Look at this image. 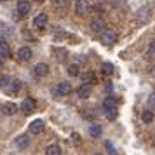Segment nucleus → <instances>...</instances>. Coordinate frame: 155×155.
<instances>
[{
    "label": "nucleus",
    "mask_w": 155,
    "mask_h": 155,
    "mask_svg": "<svg viewBox=\"0 0 155 155\" xmlns=\"http://www.w3.org/2000/svg\"><path fill=\"white\" fill-rule=\"evenodd\" d=\"M99 40H101V44H103V45H106V47H112L113 44L117 42V33H115L113 30L106 28L105 31H101V33H99Z\"/></svg>",
    "instance_id": "f257e3e1"
},
{
    "label": "nucleus",
    "mask_w": 155,
    "mask_h": 155,
    "mask_svg": "<svg viewBox=\"0 0 155 155\" xmlns=\"http://www.w3.org/2000/svg\"><path fill=\"white\" fill-rule=\"evenodd\" d=\"M71 91H73V87H71L70 82H59L54 87V94H58V96H68Z\"/></svg>",
    "instance_id": "f03ea898"
},
{
    "label": "nucleus",
    "mask_w": 155,
    "mask_h": 155,
    "mask_svg": "<svg viewBox=\"0 0 155 155\" xmlns=\"http://www.w3.org/2000/svg\"><path fill=\"white\" fill-rule=\"evenodd\" d=\"M150 18H152V11H150V7H141L138 12H136V19H138V23H148L150 21Z\"/></svg>",
    "instance_id": "7ed1b4c3"
},
{
    "label": "nucleus",
    "mask_w": 155,
    "mask_h": 155,
    "mask_svg": "<svg viewBox=\"0 0 155 155\" xmlns=\"http://www.w3.org/2000/svg\"><path fill=\"white\" fill-rule=\"evenodd\" d=\"M91 30L94 33H101V31H105L106 30V23L101 19V18H94L91 21Z\"/></svg>",
    "instance_id": "20e7f679"
},
{
    "label": "nucleus",
    "mask_w": 155,
    "mask_h": 155,
    "mask_svg": "<svg viewBox=\"0 0 155 155\" xmlns=\"http://www.w3.org/2000/svg\"><path fill=\"white\" fill-rule=\"evenodd\" d=\"M30 11H31V4H30L28 0H19L18 2V14L21 16V18L30 14Z\"/></svg>",
    "instance_id": "39448f33"
},
{
    "label": "nucleus",
    "mask_w": 155,
    "mask_h": 155,
    "mask_svg": "<svg viewBox=\"0 0 155 155\" xmlns=\"http://www.w3.org/2000/svg\"><path fill=\"white\" fill-rule=\"evenodd\" d=\"M31 49L30 47H19V51H18V61H21V63H25V61H30L31 59Z\"/></svg>",
    "instance_id": "423d86ee"
},
{
    "label": "nucleus",
    "mask_w": 155,
    "mask_h": 155,
    "mask_svg": "<svg viewBox=\"0 0 155 155\" xmlns=\"http://www.w3.org/2000/svg\"><path fill=\"white\" fill-rule=\"evenodd\" d=\"M35 106H37V103L33 98H25L21 103V110L25 113H31V112H35Z\"/></svg>",
    "instance_id": "0eeeda50"
},
{
    "label": "nucleus",
    "mask_w": 155,
    "mask_h": 155,
    "mask_svg": "<svg viewBox=\"0 0 155 155\" xmlns=\"http://www.w3.org/2000/svg\"><path fill=\"white\" fill-rule=\"evenodd\" d=\"M89 11V4L87 0H75V12L78 16H85Z\"/></svg>",
    "instance_id": "6e6552de"
},
{
    "label": "nucleus",
    "mask_w": 155,
    "mask_h": 155,
    "mask_svg": "<svg viewBox=\"0 0 155 155\" xmlns=\"http://www.w3.org/2000/svg\"><path fill=\"white\" fill-rule=\"evenodd\" d=\"M47 21H49L47 14H45V12H40V14L35 16L33 25H35V28H45V26H47Z\"/></svg>",
    "instance_id": "1a4fd4ad"
},
{
    "label": "nucleus",
    "mask_w": 155,
    "mask_h": 155,
    "mask_svg": "<svg viewBox=\"0 0 155 155\" xmlns=\"http://www.w3.org/2000/svg\"><path fill=\"white\" fill-rule=\"evenodd\" d=\"M33 73L35 77H45L49 73V64L47 63H37L35 68H33Z\"/></svg>",
    "instance_id": "9d476101"
},
{
    "label": "nucleus",
    "mask_w": 155,
    "mask_h": 155,
    "mask_svg": "<svg viewBox=\"0 0 155 155\" xmlns=\"http://www.w3.org/2000/svg\"><path fill=\"white\" fill-rule=\"evenodd\" d=\"M44 129H45V126H44L42 120H33V122L30 124V133L35 134V136L42 134V133H44Z\"/></svg>",
    "instance_id": "9b49d317"
},
{
    "label": "nucleus",
    "mask_w": 155,
    "mask_h": 155,
    "mask_svg": "<svg viewBox=\"0 0 155 155\" xmlns=\"http://www.w3.org/2000/svg\"><path fill=\"white\" fill-rule=\"evenodd\" d=\"M11 58V45L5 40H0V59Z\"/></svg>",
    "instance_id": "f8f14e48"
},
{
    "label": "nucleus",
    "mask_w": 155,
    "mask_h": 155,
    "mask_svg": "<svg viewBox=\"0 0 155 155\" xmlns=\"http://www.w3.org/2000/svg\"><path fill=\"white\" fill-rule=\"evenodd\" d=\"M77 96H78L80 99H87L89 96H91V85L82 84V85L77 89Z\"/></svg>",
    "instance_id": "ddd939ff"
},
{
    "label": "nucleus",
    "mask_w": 155,
    "mask_h": 155,
    "mask_svg": "<svg viewBox=\"0 0 155 155\" xmlns=\"http://www.w3.org/2000/svg\"><path fill=\"white\" fill-rule=\"evenodd\" d=\"M94 80H96V77H94V73L92 71H85V73H80V82L85 85H91L94 84Z\"/></svg>",
    "instance_id": "4468645a"
},
{
    "label": "nucleus",
    "mask_w": 155,
    "mask_h": 155,
    "mask_svg": "<svg viewBox=\"0 0 155 155\" xmlns=\"http://www.w3.org/2000/svg\"><path fill=\"white\" fill-rule=\"evenodd\" d=\"M2 110H4L5 115H16L18 113V105H14V103H4Z\"/></svg>",
    "instance_id": "2eb2a0df"
},
{
    "label": "nucleus",
    "mask_w": 155,
    "mask_h": 155,
    "mask_svg": "<svg viewBox=\"0 0 155 155\" xmlns=\"http://www.w3.org/2000/svg\"><path fill=\"white\" fill-rule=\"evenodd\" d=\"M101 133H103V129H101L99 124H94V122H92L91 126H89V136H92V138H99Z\"/></svg>",
    "instance_id": "dca6fc26"
},
{
    "label": "nucleus",
    "mask_w": 155,
    "mask_h": 155,
    "mask_svg": "<svg viewBox=\"0 0 155 155\" xmlns=\"http://www.w3.org/2000/svg\"><path fill=\"white\" fill-rule=\"evenodd\" d=\"M45 155H61V147L58 143H52L45 148Z\"/></svg>",
    "instance_id": "f3484780"
},
{
    "label": "nucleus",
    "mask_w": 155,
    "mask_h": 155,
    "mask_svg": "<svg viewBox=\"0 0 155 155\" xmlns=\"http://www.w3.org/2000/svg\"><path fill=\"white\" fill-rule=\"evenodd\" d=\"M103 108H105V110L117 108V99L113 98V96H108V98H105V101H103Z\"/></svg>",
    "instance_id": "a211bd4d"
},
{
    "label": "nucleus",
    "mask_w": 155,
    "mask_h": 155,
    "mask_svg": "<svg viewBox=\"0 0 155 155\" xmlns=\"http://www.w3.org/2000/svg\"><path fill=\"white\" fill-rule=\"evenodd\" d=\"M28 136H19V138H16V147L19 148V150H25V148L28 147Z\"/></svg>",
    "instance_id": "6ab92c4d"
},
{
    "label": "nucleus",
    "mask_w": 155,
    "mask_h": 155,
    "mask_svg": "<svg viewBox=\"0 0 155 155\" xmlns=\"http://www.w3.org/2000/svg\"><path fill=\"white\" fill-rule=\"evenodd\" d=\"M141 120H143V124H152V120H153V112L145 110V112L141 113Z\"/></svg>",
    "instance_id": "aec40b11"
},
{
    "label": "nucleus",
    "mask_w": 155,
    "mask_h": 155,
    "mask_svg": "<svg viewBox=\"0 0 155 155\" xmlns=\"http://www.w3.org/2000/svg\"><path fill=\"white\" fill-rule=\"evenodd\" d=\"M68 73H70L71 77H80V66L77 63H71L68 66Z\"/></svg>",
    "instance_id": "412c9836"
},
{
    "label": "nucleus",
    "mask_w": 155,
    "mask_h": 155,
    "mask_svg": "<svg viewBox=\"0 0 155 155\" xmlns=\"http://www.w3.org/2000/svg\"><path fill=\"white\" fill-rule=\"evenodd\" d=\"M52 54H56V59H58V61H63L64 56H66V51H64V49H59V47H54V49H52Z\"/></svg>",
    "instance_id": "4be33fe9"
},
{
    "label": "nucleus",
    "mask_w": 155,
    "mask_h": 155,
    "mask_svg": "<svg viewBox=\"0 0 155 155\" xmlns=\"http://www.w3.org/2000/svg\"><path fill=\"white\" fill-rule=\"evenodd\" d=\"M68 4H70V0H54V7L59 9V11H64L68 7Z\"/></svg>",
    "instance_id": "5701e85b"
},
{
    "label": "nucleus",
    "mask_w": 155,
    "mask_h": 155,
    "mask_svg": "<svg viewBox=\"0 0 155 155\" xmlns=\"http://www.w3.org/2000/svg\"><path fill=\"white\" fill-rule=\"evenodd\" d=\"M11 84H12V82H11V77H7V75H0V87H2V89L9 87Z\"/></svg>",
    "instance_id": "b1692460"
},
{
    "label": "nucleus",
    "mask_w": 155,
    "mask_h": 155,
    "mask_svg": "<svg viewBox=\"0 0 155 155\" xmlns=\"http://www.w3.org/2000/svg\"><path fill=\"white\" fill-rule=\"evenodd\" d=\"M101 70H103V73H105V75H112V73H113V64L103 63V64H101Z\"/></svg>",
    "instance_id": "393cba45"
},
{
    "label": "nucleus",
    "mask_w": 155,
    "mask_h": 155,
    "mask_svg": "<svg viewBox=\"0 0 155 155\" xmlns=\"http://www.w3.org/2000/svg\"><path fill=\"white\" fill-rule=\"evenodd\" d=\"M105 112H106V119L108 120L117 119V108H110V110H105Z\"/></svg>",
    "instance_id": "a878e982"
},
{
    "label": "nucleus",
    "mask_w": 155,
    "mask_h": 155,
    "mask_svg": "<svg viewBox=\"0 0 155 155\" xmlns=\"http://www.w3.org/2000/svg\"><path fill=\"white\" fill-rule=\"evenodd\" d=\"M105 148L108 150V153H110V155H119V153H117V150L113 148V145L110 143V141H105Z\"/></svg>",
    "instance_id": "bb28decb"
},
{
    "label": "nucleus",
    "mask_w": 155,
    "mask_h": 155,
    "mask_svg": "<svg viewBox=\"0 0 155 155\" xmlns=\"http://www.w3.org/2000/svg\"><path fill=\"white\" fill-rule=\"evenodd\" d=\"M19 89H21V82H19V80H14V82L11 84V92H18Z\"/></svg>",
    "instance_id": "cd10ccee"
},
{
    "label": "nucleus",
    "mask_w": 155,
    "mask_h": 155,
    "mask_svg": "<svg viewBox=\"0 0 155 155\" xmlns=\"http://www.w3.org/2000/svg\"><path fill=\"white\" fill-rule=\"evenodd\" d=\"M148 54L150 56H155V40H152L150 45H148Z\"/></svg>",
    "instance_id": "c85d7f7f"
},
{
    "label": "nucleus",
    "mask_w": 155,
    "mask_h": 155,
    "mask_svg": "<svg viewBox=\"0 0 155 155\" xmlns=\"http://www.w3.org/2000/svg\"><path fill=\"white\" fill-rule=\"evenodd\" d=\"M148 105L155 106V92H152V94H150V98H148Z\"/></svg>",
    "instance_id": "c756f323"
},
{
    "label": "nucleus",
    "mask_w": 155,
    "mask_h": 155,
    "mask_svg": "<svg viewBox=\"0 0 155 155\" xmlns=\"http://www.w3.org/2000/svg\"><path fill=\"white\" fill-rule=\"evenodd\" d=\"M84 117H85V119H89V120H91V119H94V113H92V110H85Z\"/></svg>",
    "instance_id": "7c9ffc66"
},
{
    "label": "nucleus",
    "mask_w": 155,
    "mask_h": 155,
    "mask_svg": "<svg viewBox=\"0 0 155 155\" xmlns=\"http://www.w3.org/2000/svg\"><path fill=\"white\" fill-rule=\"evenodd\" d=\"M37 2H38V4H44V2H45V0H37Z\"/></svg>",
    "instance_id": "2f4dec72"
},
{
    "label": "nucleus",
    "mask_w": 155,
    "mask_h": 155,
    "mask_svg": "<svg viewBox=\"0 0 155 155\" xmlns=\"http://www.w3.org/2000/svg\"><path fill=\"white\" fill-rule=\"evenodd\" d=\"M0 2H9V0H0Z\"/></svg>",
    "instance_id": "473e14b6"
},
{
    "label": "nucleus",
    "mask_w": 155,
    "mask_h": 155,
    "mask_svg": "<svg viewBox=\"0 0 155 155\" xmlns=\"http://www.w3.org/2000/svg\"><path fill=\"white\" fill-rule=\"evenodd\" d=\"M153 145H155V136H153Z\"/></svg>",
    "instance_id": "72a5a7b5"
},
{
    "label": "nucleus",
    "mask_w": 155,
    "mask_h": 155,
    "mask_svg": "<svg viewBox=\"0 0 155 155\" xmlns=\"http://www.w3.org/2000/svg\"><path fill=\"white\" fill-rule=\"evenodd\" d=\"M94 155H101V153H94Z\"/></svg>",
    "instance_id": "f704fd0d"
}]
</instances>
